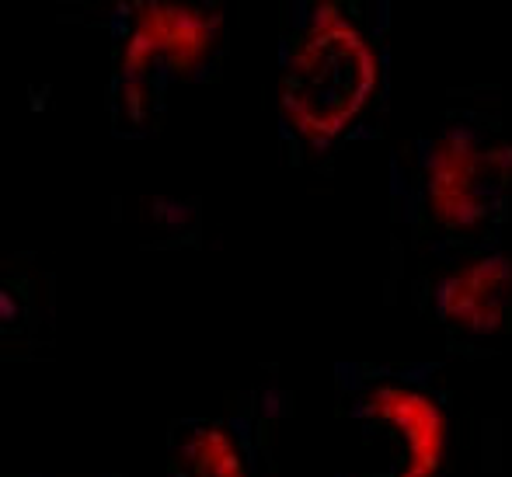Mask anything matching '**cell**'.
Listing matches in <instances>:
<instances>
[{
    "instance_id": "6da1fadb",
    "label": "cell",
    "mask_w": 512,
    "mask_h": 477,
    "mask_svg": "<svg viewBox=\"0 0 512 477\" xmlns=\"http://www.w3.org/2000/svg\"><path fill=\"white\" fill-rule=\"evenodd\" d=\"M380 81L377 49L342 7L321 4L290 49L283 115L310 143H331L366 112Z\"/></svg>"
},
{
    "instance_id": "7a4b0ae2",
    "label": "cell",
    "mask_w": 512,
    "mask_h": 477,
    "mask_svg": "<svg viewBox=\"0 0 512 477\" xmlns=\"http://www.w3.org/2000/svg\"><path fill=\"white\" fill-rule=\"evenodd\" d=\"M356 460L345 477H436L446 464L450 418L411 380H380L359 401Z\"/></svg>"
},
{
    "instance_id": "3957f363",
    "label": "cell",
    "mask_w": 512,
    "mask_h": 477,
    "mask_svg": "<svg viewBox=\"0 0 512 477\" xmlns=\"http://www.w3.org/2000/svg\"><path fill=\"white\" fill-rule=\"evenodd\" d=\"M512 185V147L471 129H450L425 154V206L439 227L474 230L506 202Z\"/></svg>"
},
{
    "instance_id": "277c9868",
    "label": "cell",
    "mask_w": 512,
    "mask_h": 477,
    "mask_svg": "<svg viewBox=\"0 0 512 477\" xmlns=\"http://www.w3.org/2000/svg\"><path fill=\"white\" fill-rule=\"evenodd\" d=\"M216 39V18L192 0H143L122 46V77L143 88L161 77L192 74Z\"/></svg>"
},
{
    "instance_id": "5b68a950",
    "label": "cell",
    "mask_w": 512,
    "mask_h": 477,
    "mask_svg": "<svg viewBox=\"0 0 512 477\" xmlns=\"http://www.w3.org/2000/svg\"><path fill=\"white\" fill-rule=\"evenodd\" d=\"M436 310L446 324L471 335L499 331L512 310V262L499 251L464 262L436 286Z\"/></svg>"
},
{
    "instance_id": "8992f818",
    "label": "cell",
    "mask_w": 512,
    "mask_h": 477,
    "mask_svg": "<svg viewBox=\"0 0 512 477\" xmlns=\"http://www.w3.org/2000/svg\"><path fill=\"white\" fill-rule=\"evenodd\" d=\"M171 477H248L241 443L223 422H199L182 439Z\"/></svg>"
}]
</instances>
